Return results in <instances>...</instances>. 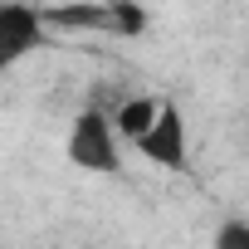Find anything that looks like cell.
I'll return each mask as SVG.
<instances>
[{"mask_svg":"<svg viewBox=\"0 0 249 249\" xmlns=\"http://www.w3.org/2000/svg\"><path fill=\"white\" fill-rule=\"evenodd\" d=\"M69 161L78 171L93 176H117L122 171V147H117V127L103 107H83L69 127Z\"/></svg>","mask_w":249,"mask_h":249,"instance_id":"cell-1","label":"cell"},{"mask_svg":"<svg viewBox=\"0 0 249 249\" xmlns=\"http://www.w3.org/2000/svg\"><path fill=\"white\" fill-rule=\"evenodd\" d=\"M44 15L35 5H0V73H5L20 54L44 44Z\"/></svg>","mask_w":249,"mask_h":249,"instance_id":"cell-2","label":"cell"},{"mask_svg":"<svg viewBox=\"0 0 249 249\" xmlns=\"http://www.w3.org/2000/svg\"><path fill=\"white\" fill-rule=\"evenodd\" d=\"M137 147H142V157H147V161H157V166H166V171H186L191 152H186V117H181V107L161 103L157 127H152Z\"/></svg>","mask_w":249,"mask_h":249,"instance_id":"cell-3","label":"cell"},{"mask_svg":"<svg viewBox=\"0 0 249 249\" xmlns=\"http://www.w3.org/2000/svg\"><path fill=\"white\" fill-rule=\"evenodd\" d=\"M44 25L54 30H112V5H54V10H39Z\"/></svg>","mask_w":249,"mask_h":249,"instance_id":"cell-4","label":"cell"},{"mask_svg":"<svg viewBox=\"0 0 249 249\" xmlns=\"http://www.w3.org/2000/svg\"><path fill=\"white\" fill-rule=\"evenodd\" d=\"M157 117H161V98H127L117 112V137H127V142H142L152 127H157Z\"/></svg>","mask_w":249,"mask_h":249,"instance_id":"cell-5","label":"cell"},{"mask_svg":"<svg viewBox=\"0 0 249 249\" xmlns=\"http://www.w3.org/2000/svg\"><path fill=\"white\" fill-rule=\"evenodd\" d=\"M107 5H112V30L117 35H142L147 30V10L137 0H107Z\"/></svg>","mask_w":249,"mask_h":249,"instance_id":"cell-6","label":"cell"},{"mask_svg":"<svg viewBox=\"0 0 249 249\" xmlns=\"http://www.w3.org/2000/svg\"><path fill=\"white\" fill-rule=\"evenodd\" d=\"M215 249H249V220H225L215 230Z\"/></svg>","mask_w":249,"mask_h":249,"instance_id":"cell-7","label":"cell"}]
</instances>
